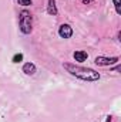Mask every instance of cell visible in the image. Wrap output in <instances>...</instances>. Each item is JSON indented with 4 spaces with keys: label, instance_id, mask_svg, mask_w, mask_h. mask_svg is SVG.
Masks as SVG:
<instances>
[{
    "label": "cell",
    "instance_id": "9c48e42d",
    "mask_svg": "<svg viewBox=\"0 0 121 122\" xmlns=\"http://www.w3.org/2000/svg\"><path fill=\"white\" fill-rule=\"evenodd\" d=\"M22 60H23V54H16L13 57V62H20Z\"/></svg>",
    "mask_w": 121,
    "mask_h": 122
},
{
    "label": "cell",
    "instance_id": "30bf717a",
    "mask_svg": "<svg viewBox=\"0 0 121 122\" xmlns=\"http://www.w3.org/2000/svg\"><path fill=\"white\" fill-rule=\"evenodd\" d=\"M19 4H23V6H30L31 0H19Z\"/></svg>",
    "mask_w": 121,
    "mask_h": 122
},
{
    "label": "cell",
    "instance_id": "5b68a950",
    "mask_svg": "<svg viewBox=\"0 0 121 122\" xmlns=\"http://www.w3.org/2000/svg\"><path fill=\"white\" fill-rule=\"evenodd\" d=\"M47 11L51 16L57 14V9H56V0H49V6H47Z\"/></svg>",
    "mask_w": 121,
    "mask_h": 122
},
{
    "label": "cell",
    "instance_id": "52a82bcc",
    "mask_svg": "<svg viewBox=\"0 0 121 122\" xmlns=\"http://www.w3.org/2000/svg\"><path fill=\"white\" fill-rule=\"evenodd\" d=\"M23 71H24L27 75H31V74H34V72H36V67H34V64L27 62V64H24V67H23Z\"/></svg>",
    "mask_w": 121,
    "mask_h": 122
},
{
    "label": "cell",
    "instance_id": "277c9868",
    "mask_svg": "<svg viewBox=\"0 0 121 122\" xmlns=\"http://www.w3.org/2000/svg\"><path fill=\"white\" fill-rule=\"evenodd\" d=\"M59 34H60L63 38H70L73 36V30H71V27L68 24H63L60 27V30H59Z\"/></svg>",
    "mask_w": 121,
    "mask_h": 122
},
{
    "label": "cell",
    "instance_id": "6da1fadb",
    "mask_svg": "<svg viewBox=\"0 0 121 122\" xmlns=\"http://www.w3.org/2000/svg\"><path fill=\"white\" fill-rule=\"evenodd\" d=\"M64 68H66L70 74H73V75H76V77H78V78H81V80H84V81H97V80L100 78V74L95 72V71L91 70V68L76 67V65H71V64H64Z\"/></svg>",
    "mask_w": 121,
    "mask_h": 122
},
{
    "label": "cell",
    "instance_id": "7a4b0ae2",
    "mask_svg": "<svg viewBox=\"0 0 121 122\" xmlns=\"http://www.w3.org/2000/svg\"><path fill=\"white\" fill-rule=\"evenodd\" d=\"M20 29L24 34H29L31 31V16L29 11H22V14H20Z\"/></svg>",
    "mask_w": 121,
    "mask_h": 122
},
{
    "label": "cell",
    "instance_id": "8992f818",
    "mask_svg": "<svg viewBox=\"0 0 121 122\" xmlns=\"http://www.w3.org/2000/svg\"><path fill=\"white\" fill-rule=\"evenodd\" d=\"M74 58H76V61H78V62H83V61L87 60V53L86 51H76L74 53Z\"/></svg>",
    "mask_w": 121,
    "mask_h": 122
},
{
    "label": "cell",
    "instance_id": "3957f363",
    "mask_svg": "<svg viewBox=\"0 0 121 122\" xmlns=\"http://www.w3.org/2000/svg\"><path fill=\"white\" fill-rule=\"evenodd\" d=\"M118 61L117 57H111V58H107V57H97L95 58V64L97 65H113Z\"/></svg>",
    "mask_w": 121,
    "mask_h": 122
},
{
    "label": "cell",
    "instance_id": "ba28073f",
    "mask_svg": "<svg viewBox=\"0 0 121 122\" xmlns=\"http://www.w3.org/2000/svg\"><path fill=\"white\" fill-rule=\"evenodd\" d=\"M114 6H116L117 13L120 14V13H121V3H120V0H114Z\"/></svg>",
    "mask_w": 121,
    "mask_h": 122
}]
</instances>
